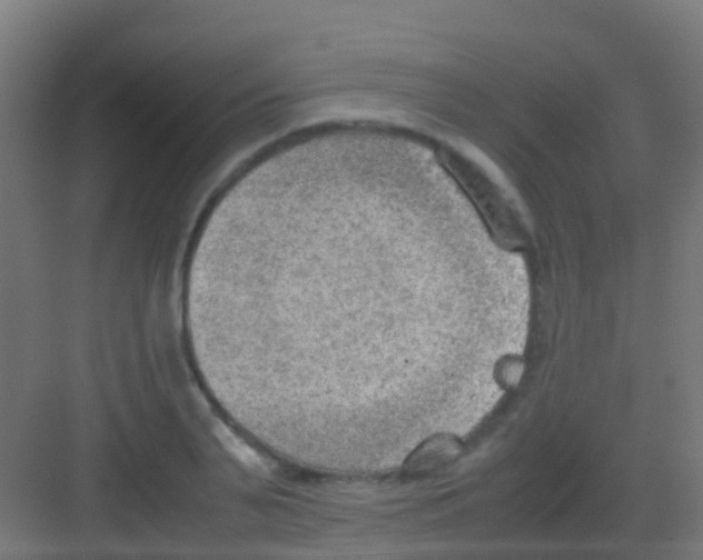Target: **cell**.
<instances>
[{
  "label": "cell",
  "instance_id": "obj_1",
  "mask_svg": "<svg viewBox=\"0 0 703 560\" xmlns=\"http://www.w3.org/2000/svg\"><path fill=\"white\" fill-rule=\"evenodd\" d=\"M439 158L474 203L495 242L506 250H523L528 230L513 199L483 168L461 152L444 148Z\"/></svg>",
  "mask_w": 703,
  "mask_h": 560
}]
</instances>
